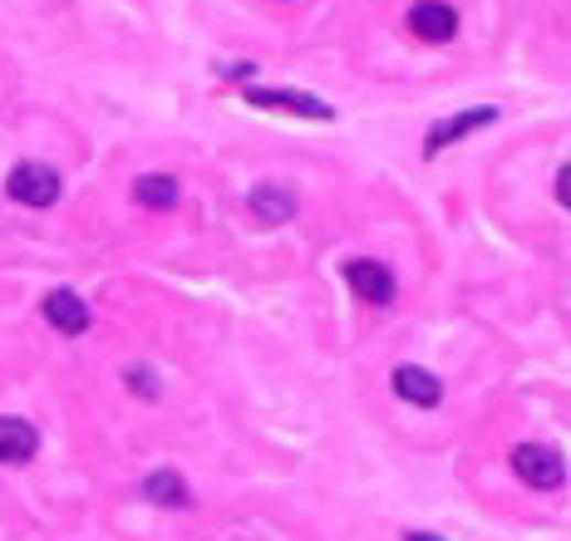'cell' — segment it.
Instances as JSON below:
<instances>
[{
  "instance_id": "1",
  "label": "cell",
  "mask_w": 571,
  "mask_h": 541,
  "mask_svg": "<svg viewBox=\"0 0 571 541\" xmlns=\"http://www.w3.org/2000/svg\"><path fill=\"white\" fill-rule=\"evenodd\" d=\"M513 473L522 477L532 493H557V487L567 483L562 453L547 448V443H517V448H513Z\"/></svg>"
},
{
  "instance_id": "2",
  "label": "cell",
  "mask_w": 571,
  "mask_h": 541,
  "mask_svg": "<svg viewBox=\"0 0 571 541\" xmlns=\"http://www.w3.org/2000/svg\"><path fill=\"white\" fill-rule=\"evenodd\" d=\"M6 187H10V197L25 203V207H50L60 193H65V183H60V173L50 163H20L15 173L6 177Z\"/></svg>"
},
{
  "instance_id": "3",
  "label": "cell",
  "mask_w": 571,
  "mask_h": 541,
  "mask_svg": "<svg viewBox=\"0 0 571 541\" xmlns=\"http://www.w3.org/2000/svg\"><path fill=\"white\" fill-rule=\"evenodd\" d=\"M345 281H351V291L365 305H389V301H395V271H389L385 261L355 257L351 267H345Z\"/></svg>"
},
{
  "instance_id": "4",
  "label": "cell",
  "mask_w": 571,
  "mask_h": 541,
  "mask_svg": "<svg viewBox=\"0 0 571 541\" xmlns=\"http://www.w3.org/2000/svg\"><path fill=\"white\" fill-rule=\"evenodd\" d=\"M409 30H414L419 40H429V45H443V40L459 35V10L443 6V0H419V6L409 10Z\"/></svg>"
},
{
  "instance_id": "5",
  "label": "cell",
  "mask_w": 571,
  "mask_h": 541,
  "mask_svg": "<svg viewBox=\"0 0 571 541\" xmlns=\"http://www.w3.org/2000/svg\"><path fill=\"white\" fill-rule=\"evenodd\" d=\"M40 453V433H35V423H25V419H0V463L6 468H25L30 458Z\"/></svg>"
},
{
  "instance_id": "6",
  "label": "cell",
  "mask_w": 571,
  "mask_h": 541,
  "mask_svg": "<svg viewBox=\"0 0 571 541\" xmlns=\"http://www.w3.org/2000/svg\"><path fill=\"white\" fill-rule=\"evenodd\" d=\"M389 385H395V394L405 399V404H414V409H433L443 399V385L419 365H399L395 375H389Z\"/></svg>"
},
{
  "instance_id": "7",
  "label": "cell",
  "mask_w": 571,
  "mask_h": 541,
  "mask_svg": "<svg viewBox=\"0 0 571 541\" xmlns=\"http://www.w3.org/2000/svg\"><path fill=\"white\" fill-rule=\"evenodd\" d=\"M493 119H498V109H488V104H483V109H468V113H459V119L433 123L429 138H424V153L439 158L449 143H459V138H468L473 129H483V123H493Z\"/></svg>"
},
{
  "instance_id": "8",
  "label": "cell",
  "mask_w": 571,
  "mask_h": 541,
  "mask_svg": "<svg viewBox=\"0 0 571 541\" xmlns=\"http://www.w3.org/2000/svg\"><path fill=\"white\" fill-rule=\"evenodd\" d=\"M247 104H257V109L305 113V119H335V109H331V104L311 99V94H295V89H247Z\"/></svg>"
},
{
  "instance_id": "9",
  "label": "cell",
  "mask_w": 571,
  "mask_h": 541,
  "mask_svg": "<svg viewBox=\"0 0 571 541\" xmlns=\"http://www.w3.org/2000/svg\"><path fill=\"white\" fill-rule=\"evenodd\" d=\"M45 321L55 325L60 335H84L94 315H89V305H84L74 291H50L45 295Z\"/></svg>"
},
{
  "instance_id": "10",
  "label": "cell",
  "mask_w": 571,
  "mask_h": 541,
  "mask_svg": "<svg viewBox=\"0 0 571 541\" xmlns=\"http://www.w3.org/2000/svg\"><path fill=\"white\" fill-rule=\"evenodd\" d=\"M139 493H143V502H153V507H168V512H177V507H187L193 502V493H187V483L177 477V468H153L139 483Z\"/></svg>"
},
{
  "instance_id": "11",
  "label": "cell",
  "mask_w": 571,
  "mask_h": 541,
  "mask_svg": "<svg viewBox=\"0 0 571 541\" xmlns=\"http://www.w3.org/2000/svg\"><path fill=\"white\" fill-rule=\"evenodd\" d=\"M247 212H251L257 221H267V227H281V221L295 217V193H291V187H277V183L251 187Z\"/></svg>"
},
{
  "instance_id": "12",
  "label": "cell",
  "mask_w": 571,
  "mask_h": 541,
  "mask_svg": "<svg viewBox=\"0 0 571 541\" xmlns=\"http://www.w3.org/2000/svg\"><path fill=\"white\" fill-rule=\"evenodd\" d=\"M133 197H139V207L168 212V207H177L183 187H177V177H168V173H143L139 183H133Z\"/></svg>"
},
{
  "instance_id": "13",
  "label": "cell",
  "mask_w": 571,
  "mask_h": 541,
  "mask_svg": "<svg viewBox=\"0 0 571 541\" xmlns=\"http://www.w3.org/2000/svg\"><path fill=\"white\" fill-rule=\"evenodd\" d=\"M123 379H129V389H133V394H143V399H158V379L148 375V369H139V365H133V369H129V375H123Z\"/></svg>"
},
{
  "instance_id": "14",
  "label": "cell",
  "mask_w": 571,
  "mask_h": 541,
  "mask_svg": "<svg viewBox=\"0 0 571 541\" xmlns=\"http://www.w3.org/2000/svg\"><path fill=\"white\" fill-rule=\"evenodd\" d=\"M557 197H562V207L571 212V163L562 167V173H557Z\"/></svg>"
},
{
  "instance_id": "15",
  "label": "cell",
  "mask_w": 571,
  "mask_h": 541,
  "mask_svg": "<svg viewBox=\"0 0 571 541\" xmlns=\"http://www.w3.org/2000/svg\"><path fill=\"white\" fill-rule=\"evenodd\" d=\"M405 541H439V537H429V532H409Z\"/></svg>"
}]
</instances>
